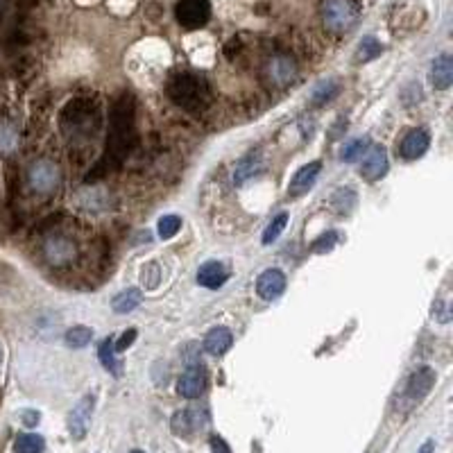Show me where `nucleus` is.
I'll return each mask as SVG.
<instances>
[{"instance_id": "nucleus-30", "label": "nucleus", "mask_w": 453, "mask_h": 453, "mask_svg": "<svg viewBox=\"0 0 453 453\" xmlns=\"http://www.w3.org/2000/svg\"><path fill=\"white\" fill-rule=\"evenodd\" d=\"M136 336H138V331H136V329H127V331H123L121 340H118V342L114 344L116 354H118V351H125L127 347H132L134 340H136Z\"/></svg>"}, {"instance_id": "nucleus-25", "label": "nucleus", "mask_w": 453, "mask_h": 453, "mask_svg": "<svg viewBox=\"0 0 453 453\" xmlns=\"http://www.w3.org/2000/svg\"><path fill=\"white\" fill-rule=\"evenodd\" d=\"M383 52V46L379 41H376L374 37H365L363 41H361V46H358V50H356V61H372V59H376Z\"/></svg>"}, {"instance_id": "nucleus-13", "label": "nucleus", "mask_w": 453, "mask_h": 453, "mask_svg": "<svg viewBox=\"0 0 453 453\" xmlns=\"http://www.w3.org/2000/svg\"><path fill=\"white\" fill-rule=\"evenodd\" d=\"M428 145H430V138L424 129H411V132L404 136L401 145H399V152H401L404 159L413 161V159H419L422 155H426Z\"/></svg>"}, {"instance_id": "nucleus-2", "label": "nucleus", "mask_w": 453, "mask_h": 453, "mask_svg": "<svg viewBox=\"0 0 453 453\" xmlns=\"http://www.w3.org/2000/svg\"><path fill=\"white\" fill-rule=\"evenodd\" d=\"M168 93L175 104L188 111H200L204 104L209 102V89L195 75H177L170 82Z\"/></svg>"}, {"instance_id": "nucleus-10", "label": "nucleus", "mask_w": 453, "mask_h": 453, "mask_svg": "<svg viewBox=\"0 0 453 453\" xmlns=\"http://www.w3.org/2000/svg\"><path fill=\"white\" fill-rule=\"evenodd\" d=\"M320 172H322V164H320V161H310V164L301 166V168L295 172V177L290 179L288 193H290V195H295V198L304 195V193H308L313 186H315Z\"/></svg>"}, {"instance_id": "nucleus-31", "label": "nucleus", "mask_w": 453, "mask_h": 453, "mask_svg": "<svg viewBox=\"0 0 453 453\" xmlns=\"http://www.w3.org/2000/svg\"><path fill=\"white\" fill-rule=\"evenodd\" d=\"M211 447H213V453H231L229 447H226L220 437H211Z\"/></svg>"}, {"instance_id": "nucleus-14", "label": "nucleus", "mask_w": 453, "mask_h": 453, "mask_svg": "<svg viewBox=\"0 0 453 453\" xmlns=\"http://www.w3.org/2000/svg\"><path fill=\"white\" fill-rule=\"evenodd\" d=\"M46 254H48V261L52 265H64V263L73 261L75 245L66 238H61V236H55V238H50L46 243Z\"/></svg>"}, {"instance_id": "nucleus-21", "label": "nucleus", "mask_w": 453, "mask_h": 453, "mask_svg": "<svg viewBox=\"0 0 453 453\" xmlns=\"http://www.w3.org/2000/svg\"><path fill=\"white\" fill-rule=\"evenodd\" d=\"M372 143H370V138H351V141H347L342 145L340 150V161H344V164H354V161H358L363 155H365V150H368Z\"/></svg>"}, {"instance_id": "nucleus-28", "label": "nucleus", "mask_w": 453, "mask_h": 453, "mask_svg": "<svg viewBox=\"0 0 453 453\" xmlns=\"http://www.w3.org/2000/svg\"><path fill=\"white\" fill-rule=\"evenodd\" d=\"M336 243H338V234L336 231H327V234H322L320 238L313 243V252L315 254H325V252H331L333 247H336Z\"/></svg>"}, {"instance_id": "nucleus-26", "label": "nucleus", "mask_w": 453, "mask_h": 453, "mask_svg": "<svg viewBox=\"0 0 453 453\" xmlns=\"http://www.w3.org/2000/svg\"><path fill=\"white\" fill-rule=\"evenodd\" d=\"M286 224H288V213H286V211H284V213H279V215H274V218L267 222L265 231H263V245L274 243V241L279 238V236L284 234Z\"/></svg>"}, {"instance_id": "nucleus-9", "label": "nucleus", "mask_w": 453, "mask_h": 453, "mask_svg": "<svg viewBox=\"0 0 453 453\" xmlns=\"http://www.w3.org/2000/svg\"><path fill=\"white\" fill-rule=\"evenodd\" d=\"M433 385H435V372L430 368H419L417 372L411 374V379L406 383V397L411 399L413 404H417L430 392Z\"/></svg>"}, {"instance_id": "nucleus-6", "label": "nucleus", "mask_w": 453, "mask_h": 453, "mask_svg": "<svg viewBox=\"0 0 453 453\" xmlns=\"http://www.w3.org/2000/svg\"><path fill=\"white\" fill-rule=\"evenodd\" d=\"M59 184V170L50 161H37L30 168V186L37 193H52Z\"/></svg>"}, {"instance_id": "nucleus-24", "label": "nucleus", "mask_w": 453, "mask_h": 453, "mask_svg": "<svg viewBox=\"0 0 453 453\" xmlns=\"http://www.w3.org/2000/svg\"><path fill=\"white\" fill-rule=\"evenodd\" d=\"M91 340H93V329H89V327L78 325V327H73V329L66 331V344L71 349H82Z\"/></svg>"}, {"instance_id": "nucleus-18", "label": "nucleus", "mask_w": 453, "mask_h": 453, "mask_svg": "<svg viewBox=\"0 0 453 453\" xmlns=\"http://www.w3.org/2000/svg\"><path fill=\"white\" fill-rule=\"evenodd\" d=\"M141 299H143L141 290H138V288H127V290H123V293H118L114 297L111 308L116 313H121V315H127V313H132L134 308L141 306Z\"/></svg>"}, {"instance_id": "nucleus-7", "label": "nucleus", "mask_w": 453, "mask_h": 453, "mask_svg": "<svg viewBox=\"0 0 453 453\" xmlns=\"http://www.w3.org/2000/svg\"><path fill=\"white\" fill-rule=\"evenodd\" d=\"M284 290H286V274L277 267L265 270V272H261V277L256 279V293L258 297H263L267 301L282 297Z\"/></svg>"}, {"instance_id": "nucleus-29", "label": "nucleus", "mask_w": 453, "mask_h": 453, "mask_svg": "<svg viewBox=\"0 0 453 453\" xmlns=\"http://www.w3.org/2000/svg\"><path fill=\"white\" fill-rule=\"evenodd\" d=\"M141 279H143V284H147V288H157L159 286V265L157 263H147L145 270L141 272Z\"/></svg>"}, {"instance_id": "nucleus-3", "label": "nucleus", "mask_w": 453, "mask_h": 453, "mask_svg": "<svg viewBox=\"0 0 453 453\" xmlns=\"http://www.w3.org/2000/svg\"><path fill=\"white\" fill-rule=\"evenodd\" d=\"M177 20L186 30H200L209 23L211 18V5L209 0H179L175 7Z\"/></svg>"}, {"instance_id": "nucleus-8", "label": "nucleus", "mask_w": 453, "mask_h": 453, "mask_svg": "<svg viewBox=\"0 0 453 453\" xmlns=\"http://www.w3.org/2000/svg\"><path fill=\"white\" fill-rule=\"evenodd\" d=\"M93 406H95V397L93 394H86L82 401L73 408V413L68 417V428H71V435L75 440H82L86 435V428H89V419L93 413Z\"/></svg>"}, {"instance_id": "nucleus-17", "label": "nucleus", "mask_w": 453, "mask_h": 453, "mask_svg": "<svg viewBox=\"0 0 453 453\" xmlns=\"http://www.w3.org/2000/svg\"><path fill=\"white\" fill-rule=\"evenodd\" d=\"M200 426H202V419L195 408H186V411H179L172 417V430H175L177 435H191L193 430H198Z\"/></svg>"}, {"instance_id": "nucleus-27", "label": "nucleus", "mask_w": 453, "mask_h": 453, "mask_svg": "<svg viewBox=\"0 0 453 453\" xmlns=\"http://www.w3.org/2000/svg\"><path fill=\"white\" fill-rule=\"evenodd\" d=\"M157 229H159V238L168 241V238H172V236H177V231L181 229V218H179V215H175V213L164 215V218L159 220Z\"/></svg>"}, {"instance_id": "nucleus-16", "label": "nucleus", "mask_w": 453, "mask_h": 453, "mask_svg": "<svg viewBox=\"0 0 453 453\" xmlns=\"http://www.w3.org/2000/svg\"><path fill=\"white\" fill-rule=\"evenodd\" d=\"M430 82H433V86L440 91H447L453 84V59L449 55H440L433 61V68H430Z\"/></svg>"}, {"instance_id": "nucleus-1", "label": "nucleus", "mask_w": 453, "mask_h": 453, "mask_svg": "<svg viewBox=\"0 0 453 453\" xmlns=\"http://www.w3.org/2000/svg\"><path fill=\"white\" fill-rule=\"evenodd\" d=\"M134 138V100L132 95L123 93L111 107L109 116V143H107V164L116 166L125 159Z\"/></svg>"}, {"instance_id": "nucleus-11", "label": "nucleus", "mask_w": 453, "mask_h": 453, "mask_svg": "<svg viewBox=\"0 0 453 453\" xmlns=\"http://www.w3.org/2000/svg\"><path fill=\"white\" fill-rule=\"evenodd\" d=\"M226 279H229V267L222 261H207L198 270V284L202 288L218 290L226 284Z\"/></svg>"}, {"instance_id": "nucleus-12", "label": "nucleus", "mask_w": 453, "mask_h": 453, "mask_svg": "<svg viewBox=\"0 0 453 453\" xmlns=\"http://www.w3.org/2000/svg\"><path fill=\"white\" fill-rule=\"evenodd\" d=\"M204 387H207V374L200 365H191V368L181 374V379L177 383V392L184 399H198Z\"/></svg>"}, {"instance_id": "nucleus-34", "label": "nucleus", "mask_w": 453, "mask_h": 453, "mask_svg": "<svg viewBox=\"0 0 453 453\" xmlns=\"http://www.w3.org/2000/svg\"><path fill=\"white\" fill-rule=\"evenodd\" d=\"M132 453H145V451H132Z\"/></svg>"}, {"instance_id": "nucleus-4", "label": "nucleus", "mask_w": 453, "mask_h": 453, "mask_svg": "<svg viewBox=\"0 0 453 453\" xmlns=\"http://www.w3.org/2000/svg\"><path fill=\"white\" fill-rule=\"evenodd\" d=\"M356 18H358V12L351 0H327L325 5V23L333 30V32H347Z\"/></svg>"}, {"instance_id": "nucleus-32", "label": "nucleus", "mask_w": 453, "mask_h": 453, "mask_svg": "<svg viewBox=\"0 0 453 453\" xmlns=\"http://www.w3.org/2000/svg\"><path fill=\"white\" fill-rule=\"evenodd\" d=\"M39 422V413H25V424H37Z\"/></svg>"}, {"instance_id": "nucleus-33", "label": "nucleus", "mask_w": 453, "mask_h": 453, "mask_svg": "<svg viewBox=\"0 0 453 453\" xmlns=\"http://www.w3.org/2000/svg\"><path fill=\"white\" fill-rule=\"evenodd\" d=\"M417 453H433V442H426V445L419 449Z\"/></svg>"}, {"instance_id": "nucleus-15", "label": "nucleus", "mask_w": 453, "mask_h": 453, "mask_svg": "<svg viewBox=\"0 0 453 453\" xmlns=\"http://www.w3.org/2000/svg\"><path fill=\"white\" fill-rule=\"evenodd\" d=\"M234 342V336L231 331L226 327H215L207 333V338H204V349H207L211 356H222L229 351Z\"/></svg>"}, {"instance_id": "nucleus-19", "label": "nucleus", "mask_w": 453, "mask_h": 453, "mask_svg": "<svg viewBox=\"0 0 453 453\" xmlns=\"http://www.w3.org/2000/svg\"><path fill=\"white\" fill-rule=\"evenodd\" d=\"M258 170H261V159H258L256 155H250V157L241 159L238 164H236V168H234V184L243 186L245 181L252 179Z\"/></svg>"}, {"instance_id": "nucleus-20", "label": "nucleus", "mask_w": 453, "mask_h": 453, "mask_svg": "<svg viewBox=\"0 0 453 453\" xmlns=\"http://www.w3.org/2000/svg\"><path fill=\"white\" fill-rule=\"evenodd\" d=\"M98 358L102 363V368L114 374V376H121V363H118L116 358V349H114V340L111 338H107L100 342V347H98Z\"/></svg>"}, {"instance_id": "nucleus-23", "label": "nucleus", "mask_w": 453, "mask_h": 453, "mask_svg": "<svg viewBox=\"0 0 453 453\" xmlns=\"http://www.w3.org/2000/svg\"><path fill=\"white\" fill-rule=\"evenodd\" d=\"M338 93H340L338 82L329 80V82H322V84H318V86H315V91L310 93V100H313V104H315V107H320V104L331 102L333 98H336Z\"/></svg>"}, {"instance_id": "nucleus-22", "label": "nucleus", "mask_w": 453, "mask_h": 453, "mask_svg": "<svg viewBox=\"0 0 453 453\" xmlns=\"http://www.w3.org/2000/svg\"><path fill=\"white\" fill-rule=\"evenodd\" d=\"M14 449H16V453H43L46 442H43V437L37 433H23L16 437Z\"/></svg>"}, {"instance_id": "nucleus-5", "label": "nucleus", "mask_w": 453, "mask_h": 453, "mask_svg": "<svg viewBox=\"0 0 453 453\" xmlns=\"http://www.w3.org/2000/svg\"><path fill=\"white\" fill-rule=\"evenodd\" d=\"M361 175L368 181H379L385 177L390 161H387V150L383 145H370L361 157Z\"/></svg>"}]
</instances>
